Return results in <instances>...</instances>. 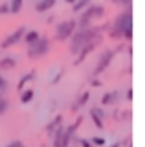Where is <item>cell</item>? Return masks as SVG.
<instances>
[{
    "mask_svg": "<svg viewBox=\"0 0 145 147\" xmlns=\"http://www.w3.org/2000/svg\"><path fill=\"white\" fill-rule=\"evenodd\" d=\"M111 36L118 40H133V13H131V5H127V9L118 14L117 20L113 22V29H111Z\"/></svg>",
    "mask_w": 145,
    "mask_h": 147,
    "instance_id": "6da1fadb",
    "label": "cell"
},
{
    "mask_svg": "<svg viewBox=\"0 0 145 147\" xmlns=\"http://www.w3.org/2000/svg\"><path fill=\"white\" fill-rule=\"evenodd\" d=\"M100 38L99 36V29H93L90 25H84V27H79V31L72 34V43H70V52L72 54H79L86 43H90L93 40Z\"/></svg>",
    "mask_w": 145,
    "mask_h": 147,
    "instance_id": "7a4b0ae2",
    "label": "cell"
},
{
    "mask_svg": "<svg viewBox=\"0 0 145 147\" xmlns=\"http://www.w3.org/2000/svg\"><path fill=\"white\" fill-rule=\"evenodd\" d=\"M75 25H77V22H75V20L61 22V24L56 27V40H57V41H64V40H68L70 36L75 32Z\"/></svg>",
    "mask_w": 145,
    "mask_h": 147,
    "instance_id": "3957f363",
    "label": "cell"
},
{
    "mask_svg": "<svg viewBox=\"0 0 145 147\" xmlns=\"http://www.w3.org/2000/svg\"><path fill=\"white\" fill-rule=\"evenodd\" d=\"M48 49H50V43H48V40L47 38H40L36 40L32 45H29V57H41V56H45L47 52H48Z\"/></svg>",
    "mask_w": 145,
    "mask_h": 147,
    "instance_id": "277c9868",
    "label": "cell"
},
{
    "mask_svg": "<svg viewBox=\"0 0 145 147\" xmlns=\"http://www.w3.org/2000/svg\"><path fill=\"white\" fill-rule=\"evenodd\" d=\"M104 16V7L102 5H90L88 9H86L83 14H81V20H79V25L84 27V25H90L91 20L95 18H100Z\"/></svg>",
    "mask_w": 145,
    "mask_h": 147,
    "instance_id": "5b68a950",
    "label": "cell"
},
{
    "mask_svg": "<svg viewBox=\"0 0 145 147\" xmlns=\"http://www.w3.org/2000/svg\"><path fill=\"white\" fill-rule=\"evenodd\" d=\"M25 31H27L25 27H20L18 31H14L13 34H9V36H7V38H5L2 43H0V47H2V49H9V47H13V45H16L18 41H21V38H23Z\"/></svg>",
    "mask_w": 145,
    "mask_h": 147,
    "instance_id": "8992f818",
    "label": "cell"
},
{
    "mask_svg": "<svg viewBox=\"0 0 145 147\" xmlns=\"http://www.w3.org/2000/svg\"><path fill=\"white\" fill-rule=\"evenodd\" d=\"M113 56L115 52L113 50H106V52L99 57V63H97V68H95V76H99V74H102L107 67H109V63L113 61Z\"/></svg>",
    "mask_w": 145,
    "mask_h": 147,
    "instance_id": "52a82bcc",
    "label": "cell"
},
{
    "mask_svg": "<svg viewBox=\"0 0 145 147\" xmlns=\"http://www.w3.org/2000/svg\"><path fill=\"white\" fill-rule=\"evenodd\" d=\"M90 115H91V120H93V124L97 126V129H102L104 127V117H106V113L102 111L100 108H93L91 111H90Z\"/></svg>",
    "mask_w": 145,
    "mask_h": 147,
    "instance_id": "ba28073f",
    "label": "cell"
},
{
    "mask_svg": "<svg viewBox=\"0 0 145 147\" xmlns=\"http://www.w3.org/2000/svg\"><path fill=\"white\" fill-rule=\"evenodd\" d=\"M56 0H40V2H36V11L38 13H45L48 11L50 7H54Z\"/></svg>",
    "mask_w": 145,
    "mask_h": 147,
    "instance_id": "9c48e42d",
    "label": "cell"
},
{
    "mask_svg": "<svg viewBox=\"0 0 145 147\" xmlns=\"http://www.w3.org/2000/svg\"><path fill=\"white\" fill-rule=\"evenodd\" d=\"M38 38H40V32L38 31H25V34H23V38H21V40H23L27 45H32Z\"/></svg>",
    "mask_w": 145,
    "mask_h": 147,
    "instance_id": "30bf717a",
    "label": "cell"
},
{
    "mask_svg": "<svg viewBox=\"0 0 145 147\" xmlns=\"http://www.w3.org/2000/svg\"><path fill=\"white\" fill-rule=\"evenodd\" d=\"M14 65H16V59L14 57H4L2 61H0V70H11V68H14Z\"/></svg>",
    "mask_w": 145,
    "mask_h": 147,
    "instance_id": "8fae6325",
    "label": "cell"
},
{
    "mask_svg": "<svg viewBox=\"0 0 145 147\" xmlns=\"http://www.w3.org/2000/svg\"><path fill=\"white\" fill-rule=\"evenodd\" d=\"M32 97H34V90H32V88L23 90V92H21V97H20V102H21V104H29V102L32 100Z\"/></svg>",
    "mask_w": 145,
    "mask_h": 147,
    "instance_id": "7c38bea8",
    "label": "cell"
},
{
    "mask_svg": "<svg viewBox=\"0 0 145 147\" xmlns=\"http://www.w3.org/2000/svg\"><path fill=\"white\" fill-rule=\"evenodd\" d=\"M118 97V92H109V93H104L102 95V104L107 106V104H113Z\"/></svg>",
    "mask_w": 145,
    "mask_h": 147,
    "instance_id": "4fadbf2b",
    "label": "cell"
},
{
    "mask_svg": "<svg viewBox=\"0 0 145 147\" xmlns=\"http://www.w3.org/2000/svg\"><path fill=\"white\" fill-rule=\"evenodd\" d=\"M63 131H64V126H59L56 131V140H54V147H63Z\"/></svg>",
    "mask_w": 145,
    "mask_h": 147,
    "instance_id": "5bb4252c",
    "label": "cell"
},
{
    "mask_svg": "<svg viewBox=\"0 0 145 147\" xmlns=\"http://www.w3.org/2000/svg\"><path fill=\"white\" fill-rule=\"evenodd\" d=\"M61 120H63V117H61V115H57L56 119H54V120H52V122H50L48 126H47V133H48V135H50V133H54V131H56V127L61 124Z\"/></svg>",
    "mask_w": 145,
    "mask_h": 147,
    "instance_id": "9a60e30c",
    "label": "cell"
},
{
    "mask_svg": "<svg viewBox=\"0 0 145 147\" xmlns=\"http://www.w3.org/2000/svg\"><path fill=\"white\" fill-rule=\"evenodd\" d=\"M88 4H90V0H75L72 5H74V11H75V13H81Z\"/></svg>",
    "mask_w": 145,
    "mask_h": 147,
    "instance_id": "2e32d148",
    "label": "cell"
},
{
    "mask_svg": "<svg viewBox=\"0 0 145 147\" xmlns=\"http://www.w3.org/2000/svg\"><path fill=\"white\" fill-rule=\"evenodd\" d=\"M21 5H23V0H13V2L9 4V11L13 14H16L20 9H21Z\"/></svg>",
    "mask_w": 145,
    "mask_h": 147,
    "instance_id": "e0dca14e",
    "label": "cell"
},
{
    "mask_svg": "<svg viewBox=\"0 0 145 147\" xmlns=\"http://www.w3.org/2000/svg\"><path fill=\"white\" fill-rule=\"evenodd\" d=\"M34 76H36V74H34V72H31V74H27V76H23V77H21V79H20V83H18V92H21V90H23L25 83H27V81H31V79H34Z\"/></svg>",
    "mask_w": 145,
    "mask_h": 147,
    "instance_id": "ac0fdd59",
    "label": "cell"
},
{
    "mask_svg": "<svg viewBox=\"0 0 145 147\" xmlns=\"http://www.w3.org/2000/svg\"><path fill=\"white\" fill-rule=\"evenodd\" d=\"M88 99H90V92H84V93L81 95V99H77V104H75V108H81V106H84L86 102H88Z\"/></svg>",
    "mask_w": 145,
    "mask_h": 147,
    "instance_id": "d6986e66",
    "label": "cell"
},
{
    "mask_svg": "<svg viewBox=\"0 0 145 147\" xmlns=\"http://www.w3.org/2000/svg\"><path fill=\"white\" fill-rule=\"evenodd\" d=\"M7 108H9V102H7L2 95H0V115H4L7 111Z\"/></svg>",
    "mask_w": 145,
    "mask_h": 147,
    "instance_id": "ffe728a7",
    "label": "cell"
},
{
    "mask_svg": "<svg viewBox=\"0 0 145 147\" xmlns=\"http://www.w3.org/2000/svg\"><path fill=\"white\" fill-rule=\"evenodd\" d=\"M93 145H99V147H102V145H106V140L104 138H100V136H93L91 140H90Z\"/></svg>",
    "mask_w": 145,
    "mask_h": 147,
    "instance_id": "44dd1931",
    "label": "cell"
},
{
    "mask_svg": "<svg viewBox=\"0 0 145 147\" xmlns=\"http://www.w3.org/2000/svg\"><path fill=\"white\" fill-rule=\"evenodd\" d=\"M5 90H7V79L0 76V93H2V92H5Z\"/></svg>",
    "mask_w": 145,
    "mask_h": 147,
    "instance_id": "7402d4cb",
    "label": "cell"
},
{
    "mask_svg": "<svg viewBox=\"0 0 145 147\" xmlns=\"http://www.w3.org/2000/svg\"><path fill=\"white\" fill-rule=\"evenodd\" d=\"M111 2L117 5H131V0H111Z\"/></svg>",
    "mask_w": 145,
    "mask_h": 147,
    "instance_id": "603a6c76",
    "label": "cell"
},
{
    "mask_svg": "<svg viewBox=\"0 0 145 147\" xmlns=\"http://www.w3.org/2000/svg\"><path fill=\"white\" fill-rule=\"evenodd\" d=\"M7 147H25V145H23V142H20V140H13Z\"/></svg>",
    "mask_w": 145,
    "mask_h": 147,
    "instance_id": "cb8c5ba5",
    "label": "cell"
},
{
    "mask_svg": "<svg viewBox=\"0 0 145 147\" xmlns=\"http://www.w3.org/2000/svg\"><path fill=\"white\" fill-rule=\"evenodd\" d=\"M79 144H81V147H93V144L90 140H84V138H83V140H79Z\"/></svg>",
    "mask_w": 145,
    "mask_h": 147,
    "instance_id": "d4e9b609",
    "label": "cell"
},
{
    "mask_svg": "<svg viewBox=\"0 0 145 147\" xmlns=\"http://www.w3.org/2000/svg\"><path fill=\"white\" fill-rule=\"evenodd\" d=\"M7 11H9V4H2V5H0V14H5Z\"/></svg>",
    "mask_w": 145,
    "mask_h": 147,
    "instance_id": "484cf974",
    "label": "cell"
},
{
    "mask_svg": "<svg viewBox=\"0 0 145 147\" xmlns=\"http://www.w3.org/2000/svg\"><path fill=\"white\" fill-rule=\"evenodd\" d=\"M126 99H127V100H133V90H131V88L126 92Z\"/></svg>",
    "mask_w": 145,
    "mask_h": 147,
    "instance_id": "4316f807",
    "label": "cell"
},
{
    "mask_svg": "<svg viewBox=\"0 0 145 147\" xmlns=\"http://www.w3.org/2000/svg\"><path fill=\"white\" fill-rule=\"evenodd\" d=\"M61 76H63V72H61V74H57V76H56V79H54V84H56V83H57V81H59V79H61Z\"/></svg>",
    "mask_w": 145,
    "mask_h": 147,
    "instance_id": "83f0119b",
    "label": "cell"
},
{
    "mask_svg": "<svg viewBox=\"0 0 145 147\" xmlns=\"http://www.w3.org/2000/svg\"><path fill=\"white\" fill-rule=\"evenodd\" d=\"M109 147H122V144H120V142H115V144H111Z\"/></svg>",
    "mask_w": 145,
    "mask_h": 147,
    "instance_id": "f1b7e54d",
    "label": "cell"
},
{
    "mask_svg": "<svg viewBox=\"0 0 145 147\" xmlns=\"http://www.w3.org/2000/svg\"><path fill=\"white\" fill-rule=\"evenodd\" d=\"M66 2H68V4H74V2H75V0H66Z\"/></svg>",
    "mask_w": 145,
    "mask_h": 147,
    "instance_id": "f546056e",
    "label": "cell"
},
{
    "mask_svg": "<svg viewBox=\"0 0 145 147\" xmlns=\"http://www.w3.org/2000/svg\"><path fill=\"white\" fill-rule=\"evenodd\" d=\"M129 147H131V145H129Z\"/></svg>",
    "mask_w": 145,
    "mask_h": 147,
    "instance_id": "4dcf8cb0",
    "label": "cell"
}]
</instances>
